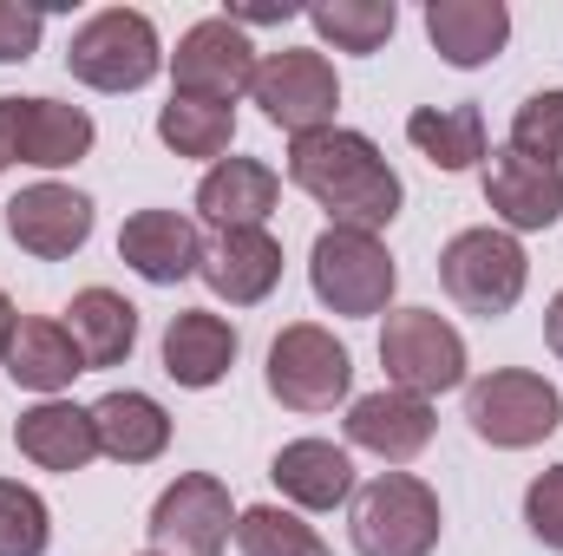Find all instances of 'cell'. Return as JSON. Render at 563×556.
Here are the masks:
<instances>
[{"mask_svg": "<svg viewBox=\"0 0 563 556\" xmlns=\"http://www.w3.org/2000/svg\"><path fill=\"white\" fill-rule=\"evenodd\" d=\"M269 478L295 511H334L354 498V458L328 438H288L269 458Z\"/></svg>", "mask_w": 563, "mask_h": 556, "instance_id": "obj_21", "label": "cell"}, {"mask_svg": "<svg viewBox=\"0 0 563 556\" xmlns=\"http://www.w3.org/2000/svg\"><path fill=\"white\" fill-rule=\"evenodd\" d=\"M288 184L301 197H314L334 216V230H367V236H380L400 216V197H407L387 151L367 132H347V125L288 138Z\"/></svg>", "mask_w": 563, "mask_h": 556, "instance_id": "obj_1", "label": "cell"}, {"mask_svg": "<svg viewBox=\"0 0 563 556\" xmlns=\"http://www.w3.org/2000/svg\"><path fill=\"white\" fill-rule=\"evenodd\" d=\"M544 341H551V354L563 360V288L551 294V308H544Z\"/></svg>", "mask_w": 563, "mask_h": 556, "instance_id": "obj_35", "label": "cell"}, {"mask_svg": "<svg viewBox=\"0 0 563 556\" xmlns=\"http://www.w3.org/2000/svg\"><path fill=\"white\" fill-rule=\"evenodd\" d=\"M354 551L361 556H432L439 551V491L413 471H380L374 485L354 491Z\"/></svg>", "mask_w": 563, "mask_h": 556, "instance_id": "obj_2", "label": "cell"}, {"mask_svg": "<svg viewBox=\"0 0 563 556\" xmlns=\"http://www.w3.org/2000/svg\"><path fill=\"white\" fill-rule=\"evenodd\" d=\"M197 276L210 281V294H223L230 308H256V301L276 294V281H282V243L269 230H223L203 249Z\"/></svg>", "mask_w": 563, "mask_h": 556, "instance_id": "obj_16", "label": "cell"}, {"mask_svg": "<svg viewBox=\"0 0 563 556\" xmlns=\"http://www.w3.org/2000/svg\"><path fill=\"white\" fill-rule=\"evenodd\" d=\"M525 524L544 551H563V465L538 471L531 491H525Z\"/></svg>", "mask_w": 563, "mask_h": 556, "instance_id": "obj_32", "label": "cell"}, {"mask_svg": "<svg viewBox=\"0 0 563 556\" xmlns=\"http://www.w3.org/2000/svg\"><path fill=\"white\" fill-rule=\"evenodd\" d=\"M170 79H177V99H203V105L236 112V99L256 86V46L230 13L197 20L170 53Z\"/></svg>", "mask_w": 563, "mask_h": 556, "instance_id": "obj_10", "label": "cell"}, {"mask_svg": "<svg viewBox=\"0 0 563 556\" xmlns=\"http://www.w3.org/2000/svg\"><path fill=\"white\" fill-rule=\"evenodd\" d=\"M92 425H99V452L119 458V465H151L170 445V413L151 393H132V387L125 393H106L92 407Z\"/></svg>", "mask_w": 563, "mask_h": 556, "instance_id": "obj_23", "label": "cell"}, {"mask_svg": "<svg viewBox=\"0 0 563 556\" xmlns=\"http://www.w3.org/2000/svg\"><path fill=\"white\" fill-rule=\"evenodd\" d=\"M276 197H282V177L263 157H223L197 184V210L217 230H263L276 216Z\"/></svg>", "mask_w": 563, "mask_h": 556, "instance_id": "obj_17", "label": "cell"}, {"mask_svg": "<svg viewBox=\"0 0 563 556\" xmlns=\"http://www.w3.org/2000/svg\"><path fill=\"white\" fill-rule=\"evenodd\" d=\"M157 138L170 144L177 157H197V164H223V151L236 138V112L230 105H203V99H177L157 105Z\"/></svg>", "mask_w": 563, "mask_h": 556, "instance_id": "obj_27", "label": "cell"}, {"mask_svg": "<svg viewBox=\"0 0 563 556\" xmlns=\"http://www.w3.org/2000/svg\"><path fill=\"white\" fill-rule=\"evenodd\" d=\"M308 26L334 53H380L400 26V7L394 0H321V7H308Z\"/></svg>", "mask_w": 563, "mask_h": 556, "instance_id": "obj_28", "label": "cell"}, {"mask_svg": "<svg viewBox=\"0 0 563 556\" xmlns=\"http://www.w3.org/2000/svg\"><path fill=\"white\" fill-rule=\"evenodd\" d=\"M40 33H46V13L40 7L0 0V66H26L40 53Z\"/></svg>", "mask_w": 563, "mask_h": 556, "instance_id": "obj_33", "label": "cell"}, {"mask_svg": "<svg viewBox=\"0 0 563 556\" xmlns=\"http://www.w3.org/2000/svg\"><path fill=\"white\" fill-rule=\"evenodd\" d=\"M256 105L263 119L288 132V138H308V132H328L334 112H341V79L328 66V53L314 46H282L269 59H256Z\"/></svg>", "mask_w": 563, "mask_h": 556, "instance_id": "obj_8", "label": "cell"}, {"mask_svg": "<svg viewBox=\"0 0 563 556\" xmlns=\"http://www.w3.org/2000/svg\"><path fill=\"white\" fill-rule=\"evenodd\" d=\"M13 445H20V458H33L40 471H86V465L99 458V425H92V407L40 400V407H26V413H20Z\"/></svg>", "mask_w": 563, "mask_h": 556, "instance_id": "obj_19", "label": "cell"}, {"mask_svg": "<svg viewBox=\"0 0 563 556\" xmlns=\"http://www.w3.org/2000/svg\"><path fill=\"white\" fill-rule=\"evenodd\" d=\"M426 40L459 73L492 66L505 53V40H511V7L505 0H432L426 7Z\"/></svg>", "mask_w": 563, "mask_h": 556, "instance_id": "obj_18", "label": "cell"}, {"mask_svg": "<svg viewBox=\"0 0 563 556\" xmlns=\"http://www.w3.org/2000/svg\"><path fill=\"white\" fill-rule=\"evenodd\" d=\"M7 374L26 387V393H59V387H73L79 374H86V360H79V347H73V334H66V321H20L13 327V347H7Z\"/></svg>", "mask_w": 563, "mask_h": 556, "instance_id": "obj_24", "label": "cell"}, {"mask_svg": "<svg viewBox=\"0 0 563 556\" xmlns=\"http://www.w3.org/2000/svg\"><path fill=\"white\" fill-rule=\"evenodd\" d=\"M157 66H164V46H157L151 13H139V7L92 13L66 46V73L92 92H139L157 79Z\"/></svg>", "mask_w": 563, "mask_h": 556, "instance_id": "obj_5", "label": "cell"}, {"mask_svg": "<svg viewBox=\"0 0 563 556\" xmlns=\"http://www.w3.org/2000/svg\"><path fill=\"white\" fill-rule=\"evenodd\" d=\"M20 164V99H0V170Z\"/></svg>", "mask_w": 563, "mask_h": 556, "instance_id": "obj_34", "label": "cell"}, {"mask_svg": "<svg viewBox=\"0 0 563 556\" xmlns=\"http://www.w3.org/2000/svg\"><path fill=\"white\" fill-rule=\"evenodd\" d=\"M485 203L492 216L525 236V230H551L563 216V164H544V157H525L511 144L485 151Z\"/></svg>", "mask_w": 563, "mask_h": 556, "instance_id": "obj_12", "label": "cell"}, {"mask_svg": "<svg viewBox=\"0 0 563 556\" xmlns=\"http://www.w3.org/2000/svg\"><path fill=\"white\" fill-rule=\"evenodd\" d=\"M236 544H243V556H334L314 537V524H301L282 504H250L236 518Z\"/></svg>", "mask_w": 563, "mask_h": 556, "instance_id": "obj_29", "label": "cell"}, {"mask_svg": "<svg viewBox=\"0 0 563 556\" xmlns=\"http://www.w3.org/2000/svg\"><path fill=\"white\" fill-rule=\"evenodd\" d=\"M144 531H151V551L157 556H223L230 551V531H236L230 485L210 478V471H184L177 485L157 491Z\"/></svg>", "mask_w": 563, "mask_h": 556, "instance_id": "obj_11", "label": "cell"}, {"mask_svg": "<svg viewBox=\"0 0 563 556\" xmlns=\"http://www.w3.org/2000/svg\"><path fill=\"white\" fill-rule=\"evenodd\" d=\"M347 387H354V360L328 327L295 321L269 341V393L288 413H334Z\"/></svg>", "mask_w": 563, "mask_h": 556, "instance_id": "obj_9", "label": "cell"}, {"mask_svg": "<svg viewBox=\"0 0 563 556\" xmlns=\"http://www.w3.org/2000/svg\"><path fill=\"white\" fill-rule=\"evenodd\" d=\"M308 281H314V301L328 314H347V321H367V314H387L394 288H400V269L387 256L380 236L367 230H321L314 249H308Z\"/></svg>", "mask_w": 563, "mask_h": 556, "instance_id": "obj_3", "label": "cell"}, {"mask_svg": "<svg viewBox=\"0 0 563 556\" xmlns=\"http://www.w3.org/2000/svg\"><path fill=\"white\" fill-rule=\"evenodd\" d=\"M380 367L400 393H452L465 387V334L432 308H394L380 327Z\"/></svg>", "mask_w": 563, "mask_h": 556, "instance_id": "obj_7", "label": "cell"}, {"mask_svg": "<svg viewBox=\"0 0 563 556\" xmlns=\"http://www.w3.org/2000/svg\"><path fill=\"white\" fill-rule=\"evenodd\" d=\"M144 556H157V551H144Z\"/></svg>", "mask_w": 563, "mask_h": 556, "instance_id": "obj_37", "label": "cell"}, {"mask_svg": "<svg viewBox=\"0 0 563 556\" xmlns=\"http://www.w3.org/2000/svg\"><path fill=\"white\" fill-rule=\"evenodd\" d=\"M236 327L223 321V314H210V308H184V314H170V327H164V374L177 380V387H190V393H203V387H217L230 367H236Z\"/></svg>", "mask_w": 563, "mask_h": 556, "instance_id": "obj_20", "label": "cell"}, {"mask_svg": "<svg viewBox=\"0 0 563 556\" xmlns=\"http://www.w3.org/2000/svg\"><path fill=\"white\" fill-rule=\"evenodd\" d=\"M92 151V119L59 99H20V164L66 170Z\"/></svg>", "mask_w": 563, "mask_h": 556, "instance_id": "obj_25", "label": "cell"}, {"mask_svg": "<svg viewBox=\"0 0 563 556\" xmlns=\"http://www.w3.org/2000/svg\"><path fill=\"white\" fill-rule=\"evenodd\" d=\"M66 334H73L86 374H92V367H119V360H132V347H139V308H132L119 288H79L73 308H66Z\"/></svg>", "mask_w": 563, "mask_h": 556, "instance_id": "obj_22", "label": "cell"}, {"mask_svg": "<svg viewBox=\"0 0 563 556\" xmlns=\"http://www.w3.org/2000/svg\"><path fill=\"white\" fill-rule=\"evenodd\" d=\"M119 263H125L132 276L157 281V288H177L184 276L203 269V236H197V223L177 216V210H139V216H125V230H119Z\"/></svg>", "mask_w": 563, "mask_h": 556, "instance_id": "obj_14", "label": "cell"}, {"mask_svg": "<svg viewBox=\"0 0 563 556\" xmlns=\"http://www.w3.org/2000/svg\"><path fill=\"white\" fill-rule=\"evenodd\" d=\"M525 281H531V256L511 230H459L439 249V288L478 321L511 314L525 301Z\"/></svg>", "mask_w": 563, "mask_h": 556, "instance_id": "obj_4", "label": "cell"}, {"mask_svg": "<svg viewBox=\"0 0 563 556\" xmlns=\"http://www.w3.org/2000/svg\"><path fill=\"white\" fill-rule=\"evenodd\" d=\"M407 138L420 144L426 164H439L445 177L472 170L485 157V112L478 105H420L407 119Z\"/></svg>", "mask_w": 563, "mask_h": 556, "instance_id": "obj_26", "label": "cell"}, {"mask_svg": "<svg viewBox=\"0 0 563 556\" xmlns=\"http://www.w3.org/2000/svg\"><path fill=\"white\" fill-rule=\"evenodd\" d=\"M13 327H20V314H13V301H7V288H0V360H7V347H13Z\"/></svg>", "mask_w": 563, "mask_h": 556, "instance_id": "obj_36", "label": "cell"}, {"mask_svg": "<svg viewBox=\"0 0 563 556\" xmlns=\"http://www.w3.org/2000/svg\"><path fill=\"white\" fill-rule=\"evenodd\" d=\"M511 151L563 164V92H531L511 119Z\"/></svg>", "mask_w": 563, "mask_h": 556, "instance_id": "obj_31", "label": "cell"}, {"mask_svg": "<svg viewBox=\"0 0 563 556\" xmlns=\"http://www.w3.org/2000/svg\"><path fill=\"white\" fill-rule=\"evenodd\" d=\"M7 236L40 263H66L92 236V197H79L73 184H26L7 203Z\"/></svg>", "mask_w": 563, "mask_h": 556, "instance_id": "obj_13", "label": "cell"}, {"mask_svg": "<svg viewBox=\"0 0 563 556\" xmlns=\"http://www.w3.org/2000/svg\"><path fill=\"white\" fill-rule=\"evenodd\" d=\"M465 419L498 452H531L563 425V393L531 367H498L465 387Z\"/></svg>", "mask_w": 563, "mask_h": 556, "instance_id": "obj_6", "label": "cell"}, {"mask_svg": "<svg viewBox=\"0 0 563 556\" xmlns=\"http://www.w3.org/2000/svg\"><path fill=\"white\" fill-rule=\"evenodd\" d=\"M347 445L387 458V465H407L432 445V400L420 393H400V387H380L367 400L347 407Z\"/></svg>", "mask_w": 563, "mask_h": 556, "instance_id": "obj_15", "label": "cell"}, {"mask_svg": "<svg viewBox=\"0 0 563 556\" xmlns=\"http://www.w3.org/2000/svg\"><path fill=\"white\" fill-rule=\"evenodd\" d=\"M53 544V511L33 485L0 478V556H46Z\"/></svg>", "mask_w": 563, "mask_h": 556, "instance_id": "obj_30", "label": "cell"}]
</instances>
